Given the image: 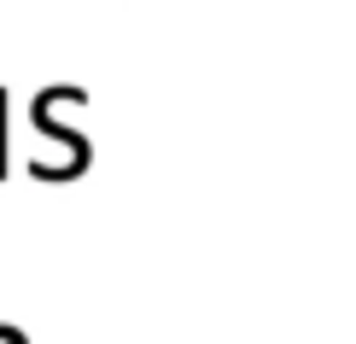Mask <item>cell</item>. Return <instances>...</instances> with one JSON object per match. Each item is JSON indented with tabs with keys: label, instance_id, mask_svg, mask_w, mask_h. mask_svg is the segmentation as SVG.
I'll return each mask as SVG.
<instances>
[{
	"label": "cell",
	"instance_id": "1",
	"mask_svg": "<svg viewBox=\"0 0 356 344\" xmlns=\"http://www.w3.org/2000/svg\"><path fill=\"white\" fill-rule=\"evenodd\" d=\"M58 94H65V88H41V94H35V106H29V117H35V129L47 134V140H58V146H65V152H70V170L82 175L88 163H94V140H88L82 129H65V123H58V117H53Z\"/></svg>",
	"mask_w": 356,
	"mask_h": 344
},
{
	"label": "cell",
	"instance_id": "2",
	"mask_svg": "<svg viewBox=\"0 0 356 344\" xmlns=\"http://www.w3.org/2000/svg\"><path fill=\"white\" fill-rule=\"evenodd\" d=\"M6 117H12V99H6V88H0V175H6Z\"/></svg>",
	"mask_w": 356,
	"mask_h": 344
}]
</instances>
